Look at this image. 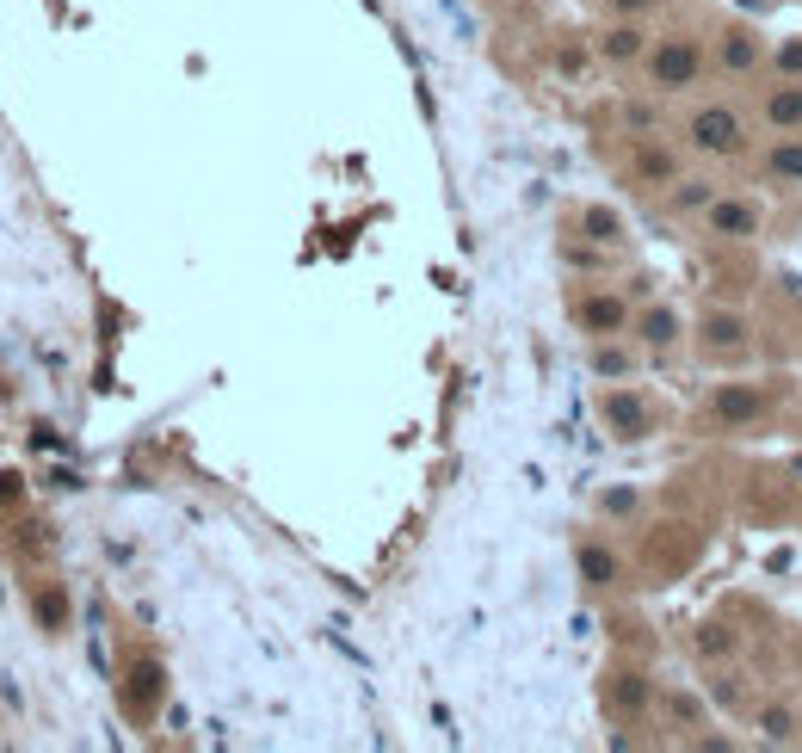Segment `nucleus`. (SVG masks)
I'll return each instance as SVG.
<instances>
[{
	"label": "nucleus",
	"mask_w": 802,
	"mask_h": 753,
	"mask_svg": "<svg viewBox=\"0 0 802 753\" xmlns=\"http://www.w3.org/2000/svg\"><path fill=\"white\" fill-rule=\"evenodd\" d=\"M574 568H580V581L599 587V593L624 581V562H617V550H611V544H599V537H587V544L574 550Z\"/></svg>",
	"instance_id": "2eb2a0df"
},
{
	"label": "nucleus",
	"mask_w": 802,
	"mask_h": 753,
	"mask_svg": "<svg viewBox=\"0 0 802 753\" xmlns=\"http://www.w3.org/2000/svg\"><path fill=\"white\" fill-rule=\"evenodd\" d=\"M716 192H722L716 179H704V173H685L679 186L667 192V198H673V217H704V210L716 204Z\"/></svg>",
	"instance_id": "f3484780"
},
{
	"label": "nucleus",
	"mask_w": 802,
	"mask_h": 753,
	"mask_svg": "<svg viewBox=\"0 0 802 753\" xmlns=\"http://www.w3.org/2000/svg\"><path fill=\"white\" fill-rule=\"evenodd\" d=\"M648 50H654V38L642 31V19H611L599 38H593V56L611 62V68H642Z\"/></svg>",
	"instance_id": "9d476101"
},
{
	"label": "nucleus",
	"mask_w": 802,
	"mask_h": 753,
	"mask_svg": "<svg viewBox=\"0 0 802 753\" xmlns=\"http://www.w3.org/2000/svg\"><path fill=\"white\" fill-rule=\"evenodd\" d=\"M759 124L772 136H802V81H772V93L759 99Z\"/></svg>",
	"instance_id": "f8f14e48"
},
{
	"label": "nucleus",
	"mask_w": 802,
	"mask_h": 753,
	"mask_svg": "<svg viewBox=\"0 0 802 753\" xmlns=\"http://www.w3.org/2000/svg\"><path fill=\"white\" fill-rule=\"evenodd\" d=\"M38 618H44V630H62V618H68L62 593H44V599H38Z\"/></svg>",
	"instance_id": "b1692460"
},
{
	"label": "nucleus",
	"mask_w": 802,
	"mask_h": 753,
	"mask_svg": "<svg viewBox=\"0 0 802 753\" xmlns=\"http://www.w3.org/2000/svg\"><path fill=\"white\" fill-rule=\"evenodd\" d=\"M667 716H679L685 729H698V698H667Z\"/></svg>",
	"instance_id": "bb28decb"
},
{
	"label": "nucleus",
	"mask_w": 802,
	"mask_h": 753,
	"mask_svg": "<svg viewBox=\"0 0 802 753\" xmlns=\"http://www.w3.org/2000/svg\"><path fill=\"white\" fill-rule=\"evenodd\" d=\"M611 7V19H642V13H654V0H605Z\"/></svg>",
	"instance_id": "a878e982"
},
{
	"label": "nucleus",
	"mask_w": 802,
	"mask_h": 753,
	"mask_svg": "<svg viewBox=\"0 0 802 753\" xmlns=\"http://www.w3.org/2000/svg\"><path fill=\"white\" fill-rule=\"evenodd\" d=\"M599 414H605V426H611V439H624V445H636V439H648L654 433V408H648V396L642 389H605L599 396Z\"/></svg>",
	"instance_id": "0eeeda50"
},
{
	"label": "nucleus",
	"mask_w": 802,
	"mask_h": 753,
	"mask_svg": "<svg viewBox=\"0 0 802 753\" xmlns=\"http://www.w3.org/2000/svg\"><path fill=\"white\" fill-rule=\"evenodd\" d=\"M710 414H716L722 426H747V420L765 414V389H753V383H722L716 396H710Z\"/></svg>",
	"instance_id": "4468645a"
},
{
	"label": "nucleus",
	"mask_w": 802,
	"mask_h": 753,
	"mask_svg": "<svg viewBox=\"0 0 802 753\" xmlns=\"http://www.w3.org/2000/svg\"><path fill=\"white\" fill-rule=\"evenodd\" d=\"M630 179H636L642 192H673L679 179H685L679 149H673V142H661V136H636L630 142Z\"/></svg>",
	"instance_id": "7ed1b4c3"
},
{
	"label": "nucleus",
	"mask_w": 802,
	"mask_h": 753,
	"mask_svg": "<svg viewBox=\"0 0 802 753\" xmlns=\"http://www.w3.org/2000/svg\"><path fill=\"white\" fill-rule=\"evenodd\" d=\"M759 729H765V741L784 747V741H796V716H790L784 704H765V710H759Z\"/></svg>",
	"instance_id": "4be33fe9"
},
{
	"label": "nucleus",
	"mask_w": 802,
	"mask_h": 753,
	"mask_svg": "<svg viewBox=\"0 0 802 753\" xmlns=\"http://www.w3.org/2000/svg\"><path fill=\"white\" fill-rule=\"evenodd\" d=\"M747 346H753V328H747V315H735V309H710L704 321H698V352L710 358V365H735V358H747Z\"/></svg>",
	"instance_id": "423d86ee"
},
{
	"label": "nucleus",
	"mask_w": 802,
	"mask_h": 753,
	"mask_svg": "<svg viewBox=\"0 0 802 753\" xmlns=\"http://www.w3.org/2000/svg\"><path fill=\"white\" fill-rule=\"evenodd\" d=\"M556 68H562V75H580V68H587V50H580V44H562V50H556Z\"/></svg>",
	"instance_id": "393cba45"
},
{
	"label": "nucleus",
	"mask_w": 802,
	"mask_h": 753,
	"mask_svg": "<svg viewBox=\"0 0 802 753\" xmlns=\"http://www.w3.org/2000/svg\"><path fill=\"white\" fill-rule=\"evenodd\" d=\"M704 68H710V56H704V44L698 38H654V50L642 56V81H648V93H661V99H673V93H691L704 81Z\"/></svg>",
	"instance_id": "f03ea898"
},
{
	"label": "nucleus",
	"mask_w": 802,
	"mask_h": 753,
	"mask_svg": "<svg viewBox=\"0 0 802 753\" xmlns=\"http://www.w3.org/2000/svg\"><path fill=\"white\" fill-rule=\"evenodd\" d=\"M710 62H716L722 81H747V75H759V68H765V38H759L753 25H722Z\"/></svg>",
	"instance_id": "20e7f679"
},
{
	"label": "nucleus",
	"mask_w": 802,
	"mask_h": 753,
	"mask_svg": "<svg viewBox=\"0 0 802 753\" xmlns=\"http://www.w3.org/2000/svg\"><path fill=\"white\" fill-rule=\"evenodd\" d=\"M605 698H611V710H624V716H642V710H648V679L624 667V673H611V692H605Z\"/></svg>",
	"instance_id": "6ab92c4d"
},
{
	"label": "nucleus",
	"mask_w": 802,
	"mask_h": 753,
	"mask_svg": "<svg viewBox=\"0 0 802 753\" xmlns=\"http://www.w3.org/2000/svg\"><path fill=\"white\" fill-rule=\"evenodd\" d=\"M630 371H636V352L624 346V334H617V340H593V377L630 383Z\"/></svg>",
	"instance_id": "a211bd4d"
},
{
	"label": "nucleus",
	"mask_w": 802,
	"mask_h": 753,
	"mask_svg": "<svg viewBox=\"0 0 802 753\" xmlns=\"http://www.w3.org/2000/svg\"><path fill=\"white\" fill-rule=\"evenodd\" d=\"M630 340H636L642 352H673V346L685 340V315H679L673 303H642L636 321H630Z\"/></svg>",
	"instance_id": "9b49d317"
},
{
	"label": "nucleus",
	"mask_w": 802,
	"mask_h": 753,
	"mask_svg": "<svg viewBox=\"0 0 802 753\" xmlns=\"http://www.w3.org/2000/svg\"><path fill=\"white\" fill-rule=\"evenodd\" d=\"M704 229L716 241H753L765 229V210L753 198H741V192H716V204L704 210Z\"/></svg>",
	"instance_id": "6e6552de"
},
{
	"label": "nucleus",
	"mask_w": 802,
	"mask_h": 753,
	"mask_svg": "<svg viewBox=\"0 0 802 753\" xmlns=\"http://www.w3.org/2000/svg\"><path fill=\"white\" fill-rule=\"evenodd\" d=\"M685 149L704 155V161H741V155H747V118H741V105H728V99L691 105V118H685Z\"/></svg>",
	"instance_id": "f257e3e1"
},
{
	"label": "nucleus",
	"mask_w": 802,
	"mask_h": 753,
	"mask_svg": "<svg viewBox=\"0 0 802 753\" xmlns=\"http://www.w3.org/2000/svg\"><path fill=\"white\" fill-rule=\"evenodd\" d=\"M759 179H765V186L796 192L802 186V136H772V149L759 155Z\"/></svg>",
	"instance_id": "ddd939ff"
},
{
	"label": "nucleus",
	"mask_w": 802,
	"mask_h": 753,
	"mask_svg": "<svg viewBox=\"0 0 802 753\" xmlns=\"http://www.w3.org/2000/svg\"><path fill=\"white\" fill-rule=\"evenodd\" d=\"M630 303L624 291H587V297H574V328L587 334V340H617V334H630Z\"/></svg>",
	"instance_id": "39448f33"
},
{
	"label": "nucleus",
	"mask_w": 802,
	"mask_h": 753,
	"mask_svg": "<svg viewBox=\"0 0 802 753\" xmlns=\"http://www.w3.org/2000/svg\"><path fill=\"white\" fill-rule=\"evenodd\" d=\"M765 68H772V81H802V38H784L778 50H765Z\"/></svg>",
	"instance_id": "412c9836"
},
{
	"label": "nucleus",
	"mask_w": 802,
	"mask_h": 753,
	"mask_svg": "<svg viewBox=\"0 0 802 753\" xmlns=\"http://www.w3.org/2000/svg\"><path fill=\"white\" fill-rule=\"evenodd\" d=\"M118 698H124V710L136 716V723H149V716H155V704L167 698V667H161L155 655L130 661V667H124V686H118Z\"/></svg>",
	"instance_id": "1a4fd4ad"
},
{
	"label": "nucleus",
	"mask_w": 802,
	"mask_h": 753,
	"mask_svg": "<svg viewBox=\"0 0 802 753\" xmlns=\"http://www.w3.org/2000/svg\"><path fill=\"white\" fill-rule=\"evenodd\" d=\"M599 513H605V519H630V513H636V488H605V494H599Z\"/></svg>",
	"instance_id": "5701e85b"
},
{
	"label": "nucleus",
	"mask_w": 802,
	"mask_h": 753,
	"mask_svg": "<svg viewBox=\"0 0 802 753\" xmlns=\"http://www.w3.org/2000/svg\"><path fill=\"white\" fill-rule=\"evenodd\" d=\"M624 130L630 136H661V93H654V99H630L624 105Z\"/></svg>",
	"instance_id": "aec40b11"
},
{
	"label": "nucleus",
	"mask_w": 802,
	"mask_h": 753,
	"mask_svg": "<svg viewBox=\"0 0 802 753\" xmlns=\"http://www.w3.org/2000/svg\"><path fill=\"white\" fill-rule=\"evenodd\" d=\"M574 235L593 241V247H617V241H624V217H617L611 204H587V210L574 217Z\"/></svg>",
	"instance_id": "dca6fc26"
}]
</instances>
